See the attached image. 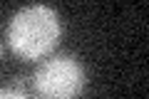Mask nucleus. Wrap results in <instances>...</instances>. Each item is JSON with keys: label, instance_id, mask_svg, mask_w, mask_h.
I'll return each mask as SVG.
<instances>
[{"label": "nucleus", "instance_id": "f257e3e1", "mask_svg": "<svg viewBox=\"0 0 149 99\" xmlns=\"http://www.w3.org/2000/svg\"><path fill=\"white\" fill-rule=\"evenodd\" d=\"M60 17L50 5H27L8 22L10 50L22 60H42L60 40Z\"/></svg>", "mask_w": 149, "mask_h": 99}, {"label": "nucleus", "instance_id": "f03ea898", "mask_svg": "<svg viewBox=\"0 0 149 99\" xmlns=\"http://www.w3.org/2000/svg\"><path fill=\"white\" fill-rule=\"evenodd\" d=\"M82 89L85 69L70 55H52L30 79V97L35 99H77Z\"/></svg>", "mask_w": 149, "mask_h": 99}, {"label": "nucleus", "instance_id": "7ed1b4c3", "mask_svg": "<svg viewBox=\"0 0 149 99\" xmlns=\"http://www.w3.org/2000/svg\"><path fill=\"white\" fill-rule=\"evenodd\" d=\"M0 99H30V97L17 92V89H13V87H8V89H0Z\"/></svg>", "mask_w": 149, "mask_h": 99}, {"label": "nucleus", "instance_id": "20e7f679", "mask_svg": "<svg viewBox=\"0 0 149 99\" xmlns=\"http://www.w3.org/2000/svg\"><path fill=\"white\" fill-rule=\"evenodd\" d=\"M0 55H3V45H0Z\"/></svg>", "mask_w": 149, "mask_h": 99}]
</instances>
